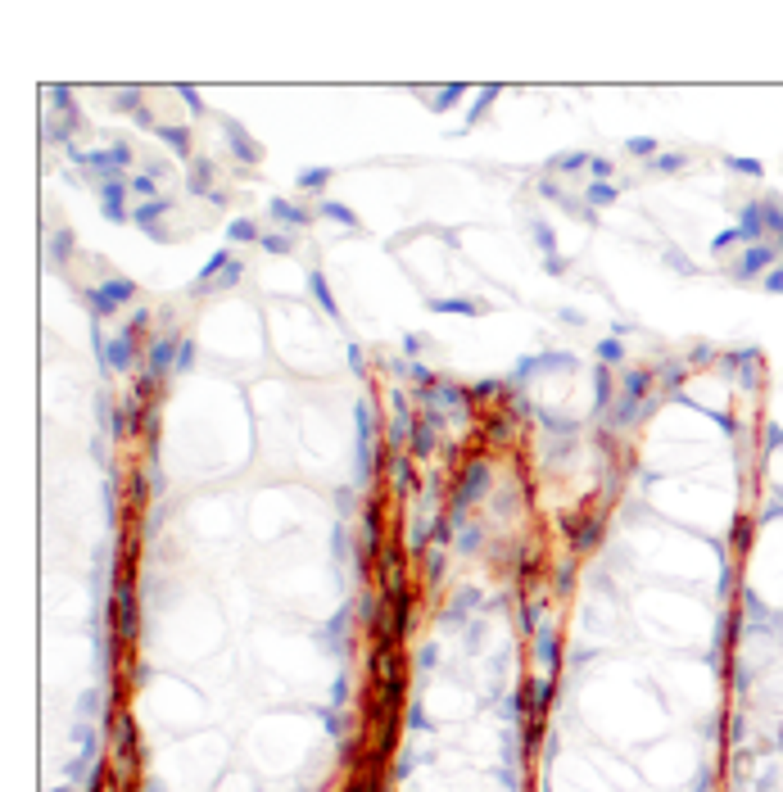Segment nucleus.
Listing matches in <instances>:
<instances>
[{"mask_svg": "<svg viewBox=\"0 0 783 792\" xmlns=\"http://www.w3.org/2000/svg\"><path fill=\"white\" fill-rule=\"evenodd\" d=\"M494 95H498V87H484V91H480V104H475V109H471V122H475V118H480V113H484V104H489Z\"/></svg>", "mask_w": 783, "mask_h": 792, "instance_id": "obj_36", "label": "nucleus"}, {"mask_svg": "<svg viewBox=\"0 0 783 792\" xmlns=\"http://www.w3.org/2000/svg\"><path fill=\"white\" fill-rule=\"evenodd\" d=\"M267 213L281 217V222H290V226H303V222L313 217V213H303V208H294L290 199H272V208H267Z\"/></svg>", "mask_w": 783, "mask_h": 792, "instance_id": "obj_11", "label": "nucleus"}, {"mask_svg": "<svg viewBox=\"0 0 783 792\" xmlns=\"http://www.w3.org/2000/svg\"><path fill=\"white\" fill-rule=\"evenodd\" d=\"M598 358H603V367L620 362V340H616V336H611V340H603V345H598Z\"/></svg>", "mask_w": 783, "mask_h": 792, "instance_id": "obj_25", "label": "nucleus"}, {"mask_svg": "<svg viewBox=\"0 0 783 792\" xmlns=\"http://www.w3.org/2000/svg\"><path fill=\"white\" fill-rule=\"evenodd\" d=\"M580 164H589V154H561V159H552V168H561V173H570V168H580Z\"/></svg>", "mask_w": 783, "mask_h": 792, "instance_id": "obj_30", "label": "nucleus"}, {"mask_svg": "<svg viewBox=\"0 0 783 792\" xmlns=\"http://www.w3.org/2000/svg\"><path fill=\"white\" fill-rule=\"evenodd\" d=\"M652 168H656V173H680V168H684V154H656Z\"/></svg>", "mask_w": 783, "mask_h": 792, "instance_id": "obj_26", "label": "nucleus"}, {"mask_svg": "<svg viewBox=\"0 0 783 792\" xmlns=\"http://www.w3.org/2000/svg\"><path fill=\"white\" fill-rule=\"evenodd\" d=\"M552 367H570V353H543V358H530L517 367V376H534V371H552Z\"/></svg>", "mask_w": 783, "mask_h": 792, "instance_id": "obj_9", "label": "nucleus"}, {"mask_svg": "<svg viewBox=\"0 0 783 792\" xmlns=\"http://www.w3.org/2000/svg\"><path fill=\"white\" fill-rule=\"evenodd\" d=\"M155 177H159V173H145V177H131V190H136V195H145V199H159V195H155Z\"/></svg>", "mask_w": 783, "mask_h": 792, "instance_id": "obj_27", "label": "nucleus"}, {"mask_svg": "<svg viewBox=\"0 0 783 792\" xmlns=\"http://www.w3.org/2000/svg\"><path fill=\"white\" fill-rule=\"evenodd\" d=\"M168 367H177V345L173 340H159V345L150 349V380H159Z\"/></svg>", "mask_w": 783, "mask_h": 792, "instance_id": "obj_7", "label": "nucleus"}, {"mask_svg": "<svg viewBox=\"0 0 783 792\" xmlns=\"http://www.w3.org/2000/svg\"><path fill=\"white\" fill-rule=\"evenodd\" d=\"M594 403H598V412L611 403V380H607V371H598V376H594Z\"/></svg>", "mask_w": 783, "mask_h": 792, "instance_id": "obj_23", "label": "nucleus"}, {"mask_svg": "<svg viewBox=\"0 0 783 792\" xmlns=\"http://www.w3.org/2000/svg\"><path fill=\"white\" fill-rule=\"evenodd\" d=\"M308 285H313V299H317L322 308H326L331 317H336L340 308H336V299H331V290H326V276H322V272H313V276H308Z\"/></svg>", "mask_w": 783, "mask_h": 792, "instance_id": "obj_17", "label": "nucleus"}, {"mask_svg": "<svg viewBox=\"0 0 783 792\" xmlns=\"http://www.w3.org/2000/svg\"><path fill=\"white\" fill-rule=\"evenodd\" d=\"M629 145V154H643V159H656V141L652 136H634V141H625Z\"/></svg>", "mask_w": 783, "mask_h": 792, "instance_id": "obj_24", "label": "nucleus"}, {"mask_svg": "<svg viewBox=\"0 0 783 792\" xmlns=\"http://www.w3.org/2000/svg\"><path fill=\"white\" fill-rule=\"evenodd\" d=\"M131 294H136V285L122 281V276H113V281H104V290H91V308L95 312H113L118 303H127Z\"/></svg>", "mask_w": 783, "mask_h": 792, "instance_id": "obj_2", "label": "nucleus"}, {"mask_svg": "<svg viewBox=\"0 0 783 792\" xmlns=\"http://www.w3.org/2000/svg\"><path fill=\"white\" fill-rule=\"evenodd\" d=\"M227 240H231V245H240V240H263V236H259V226H254L250 217H236V222L227 226Z\"/></svg>", "mask_w": 783, "mask_h": 792, "instance_id": "obj_15", "label": "nucleus"}, {"mask_svg": "<svg viewBox=\"0 0 783 792\" xmlns=\"http://www.w3.org/2000/svg\"><path fill=\"white\" fill-rule=\"evenodd\" d=\"M168 208H173L168 199H145V204H141V208H136L131 217H136V226H145V231L155 236V240H164V231H159V217H164Z\"/></svg>", "mask_w": 783, "mask_h": 792, "instance_id": "obj_5", "label": "nucleus"}, {"mask_svg": "<svg viewBox=\"0 0 783 792\" xmlns=\"http://www.w3.org/2000/svg\"><path fill=\"white\" fill-rule=\"evenodd\" d=\"M227 141H231V150L245 159V164H259V159H263V150L250 141V131H245L240 122H227Z\"/></svg>", "mask_w": 783, "mask_h": 792, "instance_id": "obj_6", "label": "nucleus"}, {"mask_svg": "<svg viewBox=\"0 0 783 792\" xmlns=\"http://www.w3.org/2000/svg\"><path fill=\"white\" fill-rule=\"evenodd\" d=\"M484 484V462H471V471H466V480H462V489H457V507H466V503L475 498V489Z\"/></svg>", "mask_w": 783, "mask_h": 792, "instance_id": "obj_10", "label": "nucleus"}, {"mask_svg": "<svg viewBox=\"0 0 783 792\" xmlns=\"http://www.w3.org/2000/svg\"><path fill=\"white\" fill-rule=\"evenodd\" d=\"M733 240H742V236H738V226H733V231H720V236H715V250H729Z\"/></svg>", "mask_w": 783, "mask_h": 792, "instance_id": "obj_38", "label": "nucleus"}, {"mask_svg": "<svg viewBox=\"0 0 783 792\" xmlns=\"http://www.w3.org/2000/svg\"><path fill=\"white\" fill-rule=\"evenodd\" d=\"M294 181H299V190H322L331 181V168H303Z\"/></svg>", "mask_w": 783, "mask_h": 792, "instance_id": "obj_18", "label": "nucleus"}, {"mask_svg": "<svg viewBox=\"0 0 783 792\" xmlns=\"http://www.w3.org/2000/svg\"><path fill=\"white\" fill-rule=\"evenodd\" d=\"M122 190H127V181L122 177H104V186H100V199H104V217L109 222H122Z\"/></svg>", "mask_w": 783, "mask_h": 792, "instance_id": "obj_4", "label": "nucleus"}, {"mask_svg": "<svg viewBox=\"0 0 783 792\" xmlns=\"http://www.w3.org/2000/svg\"><path fill=\"white\" fill-rule=\"evenodd\" d=\"M73 159H78V164H87V168H100V173H109V177H118V168L131 164V150H127V145H113V150H91V154L73 150Z\"/></svg>", "mask_w": 783, "mask_h": 792, "instance_id": "obj_1", "label": "nucleus"}, {"mask_svg": "<svg viewBox=\"0 0 783 792\" xmlns=\"http://www.w3.org/2000/svg\"><path fill=\"white\" fill-rule=\"evenodd\" d=\"M190 362H195V345H190V340H181V345H177V371H186Z\"/></svg>", "mask_w": 783, "mask_h": 792, "instance_id": "obj_31", "label": "nucleus"}, {"mask_svg": "<svg viewBox=\"0 0 783 792\" xmlns=\"http://www.w3.org/2000/svg\"><path fill=\"white\" fill-rule=\"evenodd\" d=\"M431 308H435V312H462V317H475V312H480V303H475V299H435Z\"/></svg>", "mask_w": 783, "mask_h": 792, "instance_id": "obj_16", "label": "nucleus"}, {"mask_svg": "<svg viewBox=\"0 0 783 792\" xmlns=\"http://www.w3.org/2000/svg\"><path fill=\"white\" fill-rule=\"evenodd\" d=\"M322 217H331V222H345V226H358V217H353V208L336 204V199H326V204H322Z\"/></svg>", "mask_w": 783, "mask_h": 792, "instance_id": "obj_19", "label": "nucleus"}, {"mask_svg": "<svg viewBox=\"0 0 783 792\" xmlns=\"http://www.w3.org/2000/svg\"><path fill=\"white\" fill-rule=\"evenodd\" d=\"M616 195H620V190H616V186H607V181H594V186H589V204H594V208L611 204Z\"/></svg>", "mask_w": 783, "mask_h": 792, "instance_id": "obj_22", "label": "nucleus"}, {"mask_svg": "<svg viewBox=\"0 0 783 792\" xmlns=\"http://www.w3.org/2000/svg\"><path fill=\"white\" fill-rule=\"evenodd\" d=\"M666 263H675V267H680V272H693V263H689V259H684V254H675V250H670V254H666Z\"/></svg>", "mask_w": 783, "mask_h": 792, "instance_id": "obj_39", "label": "nucleus"}, {"mask_svg": "<svg viewBox=\"0 0 783 792\" xmlns=\"http://www.w3.org/2000/svg\"><path fill=\"white\" fill-rule=\"evenodd\" d=\"M729 168H733V173H752V177H761V164H756V159H729Z\"/></svg>", "mask_w": 783, "mask_h": 792, "instance_id": "obj_34", "label": "nucleus"}, {"mask_svg": "<svg viewBox=\"0 0 783 792\" xmlns=\"http://www.w3.org/2000/svg\"><path fill=\"white\" fill-rule=\"evenodd\" d=\"M589 168H594V177H598V181H603V177H611V159H603V154H598V159H589Z\"/></svg>", "mask_w": 783, "mask_h": 792, "instance_id": "obj_35", "label": "nucleus"}, {"mask_svg": "<svg viewBox=\"0 0 783 792\" xmlns=\"http://www.w3.org/2000/svg\"><path fill=\"white\" fill-rule=\"evenodd\" d=\"M766 290H775V294L783 290V267H779V272H770V276H766Z\"/></svg>", "mask_w": 783, "mask_h": 792, "instance_id": "obj_40", "label": "nucleus"}, {"mask_svg": "<svg viewBox=\"0 0 783 792\" xmlns=\"http://www.w3.org/2000/svg\"><path fill=\"white\" fill-rule=\"evenodd\" d=\"M159 141H168L173 154H190V131L186 127H159Z\"/></svg>", "mask_w": 783, "mask_h": 792, "instance_id": "obj_13", "label": "nucleus"}, {"mask_svg": "<svg viewBox=\"0 0 783 792\" xmlns=\"http://www.w3.org/2000/svg\"><path fill=\"white\" fill-rule=\"evenodd\" d=\"M69 245H73V236H69V231L55 236V259H69Z\"/></svg>", "mask_w": 783, "mask_h": 792, "instance_id": "obj_37", "label": "nucleus"}, {"mask_svg": "<svg viewBox=\"0 0 783 792\" xmlns=\"http://www.w3.org/2000/svg\"><path fill=\"white\" fill-rule=\"evenodd\" d=\"M761 226H766V217H761V204H747V208H742V222H738V236H742V240H756Z\"/></svg>", "mask_w": 783, "mask_h": 792, "instance_id": "obj_12", "label": "nucleus"}, {"mask_svg": "<svg viewBox=\"0 0 783 792\" xmlns=\"http://www.w3.org/2000/svg\"><path fill=\"white\" fill-rule=\"evenodd\" d=\"M104 362H109L113 371H127L131 362H136V345H131V331H122L118 340H109V345H100Z\"/></svg>", "mask_w": 783, "mask_h": 792, "instance_id": "obj_3", "label": "nucleus"}, {"mask_svg": "<svg viewBox=\"0 0 783 792\" xmlns=\"http://www.w3.org/2000/svg\"><path fill=\"white\" fill-rule=\"evenodd\" d=\"M457 95H462V87H457V82H453V87H444V91L435 95V104H431V109H448V104H453Z\"/></svg>", "mask_w": 783, "mask_h": 792, "instance_id": "obj_32", "label": "nucleus"}, {"mask_svg": "<svg viewBox=\"0 0 783 792\" xmlns=\"http://www.w3.org/2000/svg\"><path fill=\"white\" fill-rule=\"evenodd\" d=\"M181 100H186V104H190V109H195V113H199V109H204V104H199V95H195V91H190V87H181Z\"/></svg>", "mask_w": 783, "mask_h": 792, "instance_id": "obj_41", "label": "nucleus"}, {"mask_svg": "<svg viewBox=\"0 0 783 792\" xmlns=\"http://www.w3.org/2000/svg\"><path fill=\"white\" fill-rule=\"evenodd\" d=\"M431 444H435V422H422V426L412 431V448L426 457V453H431Z\"/></svg>", "mask_w": 783, "mask_h": 792, "instance_id": "obj_21", "label": "nucleus"}, {"mask_svg": "<svg viewBox=\"0 0 783 792\" xmlns=\"http://www.w3.org/2000/svg\"><path fill=\"white\" fill-rule=\"evenodd\" d=\"M770 259H775V250H766V245H756V250H752L747 259L738 263V276H756V272H761V267H766Z\"/></svg>", "mask_w": 783, "mask_h": 792, "instance_id": "obj_14", "label": "nucleus"}, {"mask_svg": "<svg viewBox=\"0 0 783 792\" xmlns=\"http://www.w3.org/2000/svg\"><path fill=\"white\" fill-rule=\"evenodd\" d=\"M208 177H213V164H208V159H195V164H190V177H186L190 195H213V181Z\"/></svg>", "mask_w": 783, "mask_h": 792, "instance_id": "obj_8", "label": "nucleus"}, {"mask_svg": "<svg viewBox=\"0 0 783 792\" xmlns=\"http://www.w3.org/2000/svg\"><path fill=\"white\" fill-rule=\"evenodd\" d=\"M259 245H263L267 254H285V250H290V240H285V236H263Z\"/></svg>", "mask_w": 783, "mask_h": 792, "instance_id": "obj_33", "label": "nucleus"}, {"mask_svg": "<svg viewBox=\"0 0 783 792\" xmlns=\"http://www.w3.org/2000/svg\"><path fill=\"white\" fill-rule=\"evenodd\" d=\"M236 281H240V263H231V267H227V272L217 276L213 285H208V290H227V285H236Z\"/></svg>", "mask_w": 783, "mask_h": 792, "instance_id": "obj_29", "label": "nucleus"}, {"mask_svg": "<svg viewBox=\"0 0 783 792\" xmlns=\"http://www.w3.org/2000/svg\"><path fill=\"white\" fill-rule=\"evenodd\" d=\"M779 240H783V236H779Z\"/></svg>", "mask_w": 783, "mask_h": 792, "instance_id": "obj_42", "label": "nucleus"}, {"mask_svg": "<svg viewBox=\"0 0 783 792\" xmlns=\"http://www.w3.org/2000/svg\"><path fill=\"white\" fill-rule=\"evenodd\" d=\"M534 240H539V250H543V254L552 259V250H557V240H552V231H548L543 222H534Z\"/></svg>", "mask_w": 783, "mask_h": 792, "instance_id": "obj_28", "label": "nucleus"}, {"mask_svg": "<svg viewBox=\"0 0 783 792\" xmlns=\"http://www.w3.org/2000/svg\"><path fill=\"white\" fill-rule=\"evenodd\" d=\"M367 444H371V412L362 403L358 408V453H362V462H367Z\"/></svg>", "mask_w": 783, "mask_h": 792, "instance_id": "obj_20", "label": "nucleus"}]
</instances>
